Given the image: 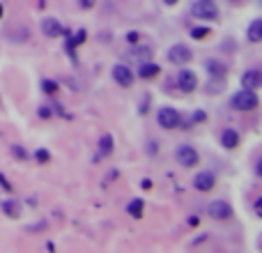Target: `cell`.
I'll list each match as a JSON object with an SVG mask.
<instances>
[{
	"mask_svg": "<svg viewBox=\"0 0 262 253\" xmlns=\"http://www.w3.org/2000/svg\"><path fill=\"white\" fill-rule=\"evenodd\" d=\"M156 122H159L161 129H177L179 122H182V118H179V113L175 109L166 106V109L159 111V115H156Z\"/></svg>",
	"mask_w": 262,
	"mask_h": 253,
	"instance_id": "obj_4",
	"label": "cell"
},
{
	"mask_svg": "<svg viewBox=\"0 0 262 253\" xmlns=\"http://www.w3.org/2000/svg\"><path fill=\"white\" fill-rule=\"evenodd\" d=\"M113 152V138L111 136H104L102 140H99V157H108Z\"/></svg>",
	"mask_w": 262,
	"mask_h": 253,
	"instance_id": "obj_18",
	"label": "cell"
},
{
	"mask_svg": "<svg viewBox=\"0 0 262 253\" xmlns=\"http://www.w3.org/2000/svg\"><path fill=\"white\" fill-rule=\"evenodd\" d=\"M207 214L216 221H223V219H230L233 217V207L228 205L226 200H214V203H209L207 207Z\"/></svg>",
	"mask_w": 262,
	"mask_h": 253,
	"instance_id": "obj_5",
	"label": "cell"
},
{
	"mask_svg": "<svg viewBox=\"0 0 262 253\" xmlns=\"http://www.w3.org/2000/svg\"><path fill=\"white\" fill-rule=\"evenodd\" d=\"M214 184H216V177H214V173H209V170H203V173H198L196 177H193V187L203 193L212 191Z\"/></svg>",
	"mask_w": 262,
	"mask_h": 253,
	"instance_id": "obj_7",
	"label": "cell"
},
{
	"mask_svg": "<svg viewBox=\"0 0 262 253\" xmlns=\"http://www.w3.org/2000/svg\"><path fill=\"white\" fill-rule=\"evenodd\" d=\"M260 83H262L260 69H249V72L242 74V85L246 90H256V88H260Z\"/></svg>",
	"mask_w": 262,
	"mask_h": 253,
	"instance_id": "obj_11",
	"label": "cell"
},
{
	"mask_svg": "<svg viewBox=\"0 0 262 253\" xmlns=\"http://www.w3.org/2000/svg\"><path fill=\"white\" fill-rule=\"evenodd\" d=\"M0 18H2V5H0Z\"/></svg>",
	"mask_w": 262,
	"mask_h": 253,
	"instance_id": "obj_32",
	"label": "cell"
},
{
	"mask_svg": "<svg viewBox=\"0 0 262 253\" xmlns=\"http://www.w3.org/2000/svg\"><path fill=\"white\" fill-rule=\"evenodd\" d=\"M14 154H16L18 159H28V154H25V150H23V147H18V145H16V147H14Z\"/></svg>",
	"mask_w": 262,
	"mask_h": 253,
	"instance_id": "obj_25",
	"label": "cell"
},
{
	"mask_svg": "<svg viewBox=\"0 0 262 253\" xmlns=\"http://www.w3.org/2000/svg\"><path fill=\"white\" fill-rule=\"evenodd\" d=\"M205 67H207V72L214 76V79H223L228 74V67L219 60H205Z\"/></svg>",
	"mask_w": 262,
	"mask_h": 253,
	"instance_id": "obj_13",
	"label": "cell"
},
{
	"mask_svg": "<svg viewBox=\"0 0 262 253\" xmlns=\"http://www.w3.org/2000/svg\"><path fill=\"white\" fill-rule=\"evenodd\" d=\"M78 5L83 7V9H92L97 5V0H78Z\"/></svg>",
	"mask_w": 262,
	"mask_h": 253,
	"instance_id": "obj_23",
	"label": "cell"
},
{
	"mask_svg": "<svg viewBox=\"0 0 262 253\" xmlns=\"http://www.w3.org/2000/svg\"><path fill=\"white\" fill-rule=\"evenodd\" d=\"M127 39H129L131 44H136L138 42V35H136V32H129V35H127Z\"/></svg>",
	"mask_w": 262,
	"mask_h": 253,
	"instance_id": "obj_27",
	"label": "cell"
},
{
	"mask_svg": "<svg viewBox=\"0 0 262 253\" xmlns=\"http://www.w3.org/2000/svg\"><path fill=\"white\" fill-rule=\"evenodd\" d=\"M2 212H5L7 217H12V219H16L18 217V203L16 200H2Z\"/></svg>",
	"mask_w": 262,
	"mask_h": 253,
	"instance_id": "obj_17",
	"label": "cell"
},
{
	"mask_svg": "<svg viewBox=\"0 0 262 253\" xmlns=\"http://www.w3.org/2000/svg\"><path fill=\"white\" fill-rule=\"evenodd\" d=\"M249 42H253V44L262 42V21L260 18H256V21L249 25Z\"/></svg>",
	"mask_w": 262,
	"mask_h": 253,
	"instance_id": "obj_14",
	"label": "cell"
},
{
	"mask_svg": "<svg viewBox=\"0 0 262 253\" xmlns=\"http://www.w3.org/2000/svg\"><path fill=\"white\" fill-rule=\"evenodd\" d=\"M39 28H42V32H44L46 37H60L62 32H65L62 23H60L58 18H53V16L42 18V23H39Z\"/></svg>",
	"mask_w": 262,
	"mask_h": 253,
	"instance_id": "obj_9",
	"label": "cell"
},
{
	"mask_svg": "<svg viewBox=\"0 0 262 253\" xmlns=\"http://www.w3.org/2000/svg\"><path fill=\"white\" fill-rule=\"evenodd\" d=\"M35 159L39 163H46V161H51V152H48V150H37L35 152Z\"/></svg>",
	"mask_w": 262,
	"mask_h": 253,
	"instance_id": "obj_22",
	"label": "cell"
},
{
	"mask_svg": "<svg viewBox=\"0 0 262 253\" xmlns=\"http://www.w3.org/2000/svg\"><path fill=\"white\" fill-rule=\"evenodd\" d=\"M221 145H223L226 150L237 147L239 145V133L235 131V129H223V131H221Z\"/></svg>",
	"mask_w": 262,
	"mask_h": 253,
	"instance_id": "obj_12",
	"label": "cell"
},
{
	"mask_svg": "<svg viewBox=\"0 0 262 253\" xmlns=\"http://www.w3.org/2000/svg\"><path fill=\"white\" fill-rule=\"evenodd\" d=\"M0 184H2L7 191H12V187H9V184H7V180H5V175H0Z\"/></svg>",
	"mask_w": 262,
	"mask_h": 253,
	"instance_id": "obj_28",
	"label": "cell"
},
{
	"mask_svg": "<svg viewBox=\"0 0 262 253\" xmlns=\"http://www.w3.org/2000/svg\"><path fill=\"white\" fill-rule=\"evenodd\" d=\"M133 58H149L152 55V48L149 46H136V51H131Z\"/></svg>",
	"mask_w": 262,
	"mask_h": 253,
	"instance_id": "obj_19",
	"label": "cell"
},
{
	"mask_svg": "<svg viewBox=\"0 0 262 253\" xmlns=\"http://www.w3.org/2000/svg\"><path fill=\"white\" fill-rule=\"evenodd\" d=\"M143 210H145V205H143V200L140 198H133L129 203V207H127V212H129L131 217H136V219L143 217Z\"/></svg>",
	"mask_w": 262,
	"mask_h": 253,
	"instance_id": "obj_16",
	"label": "cell"
},
{
	"mask_svg": "<svg viewBox=\"0 0 262 253\" xmlns=\"http://www.w3.org/2000/svg\"><path fill=\"white\" fill-rule=\"evenodd\" d=\"M233 2H237V0H233Z\"/></svg>",
	"mask_w": 262,
	"mask_h": 253,
	"instance_id": "obj_33",
	"label": "cell"
},
{
	"mask_svg": "<svg viewBox=\"0 0 262 253\" xmlns=\"http://www.w3.org/2000/svg\"><path fill=\"white\" fill-rule=\"evenodd\" d=\"M39 118H51V109H48V106H42V109H39Z\"/></svg>",
	"mask_w": 262,
	"mask_h": 253,
	"instance_id": "obj_26",
	"label": "cell"
},
{
	"mask_svg": "<svg viewBox=\"0 0 262 253\" xmlns=\"http://www.w3.org/2000/svg\"><path fill=\"white\" fill-rule=\"evenodd\" d=\"M163 2H166V5H177L179 0H163Z\"/></svg>",
	"mask_w": 262,
	"mask_h": 253,
	"instance_id": "obj_31",
	"label": "cell"
},
{
	"mask_svg": "<svg viewBox=\"0 0 262 253\" xmlns=\"http://www.w3.org/2000/svg\"><path fill=\"white\" fill-rule=\"evenodd\" d=\"M207 35H209V30H207V28H203V25H200V28H193V30H191V37H193V39H205Z\"/></svg>",
	"mask_w": 262,
	"mask_h": 253,
	"instance_id": "obj_20",
	"label": "cell"
},
{
	"mask_svg": "<svg viewBox=\"0 0 262 253\" xmlns=\"http://www.w3.org/2000/svg\"><path fill=\"white\" fill-rule=\"evenodd\" d=\"M113 79H115V83L122 85V88H131V85H133V72H131L127 65H115Z\"/></svg>",
	"mask_w": 262,
	"mask_h": 253,
	"instance_id": "obj_8",
	"label": "cell"
},
{
	"mask_svg": "<svg viewBox=\"0 0 262 253\" xmlns=\"http://www.w3.org/2000/svg\"><path fill=\"white\" fill-rule=\"evenodd\" d=\"M260 207H262V200H258V203H256V217H260Z\"/></svg>",
	"mask_w": 262,
	"mask_h": 253,
	"instance_id": "obj_30",
	"label": "cell"
},
{
	"mask_svg": "<svg viewBox=\"0 0 262 253\" xmlns=\"http://www.w3.org/2000/svg\"><path fill=\"white\" fill-rule=\"evenodd\" d=\"M191 14L196 18H203V21H212V18L219 16V7L212 2V0H198L191 7Z\"/></svg>",
	"mask_w": 262,
	"mask_h": 253,
	"instance_id": "obj_2",
	"label": "cell"
},
{
	"mask_svg": "<svg viewBox=\"0 0 262 253\" xmlns=\"http://www.w3.org/2000/svg\"><path fill=\"white\" fill-rule=\"evenodd\" d=\"M177 85H179V90L182 92H193L196 90V85H198L196 74L189 72V69H182L179 76H177Z\"/></svg>",
	"mask_w": 262,
	"mask_h": 253,
	"instance_id": "obj_10",
	"label": "cell"
},
{
	"mask_svg": "<svg viewBox=\"0 0 262 253\" xmlns=\"http://www.w3.org/2000/svg\"><path fill=\"white\" fill-rule=\"evenodd\" d=\"M168 60L173 62V65H186L191 60V48L184 46V44H175L168 51Z\"/></svg>",
	"mask_w": 262,
	"mask_h": 253,
	"instance_id": "obj_6",
	"label": "cell"
},
{
	"mask_svg": "<svg viewBox=\"0 0 262 253\" xmlns=\"http://www.w3.org/2000/svg\"><path fill=\"white\" fill-rule=\"evenodd\" d=\"M175 159H177V163L184 166V168H193V166L200 161L196 147H191V145H179L177 152H175Z\"/></svg>",
	"mask_w": 262,
	"mask_h": 253,
	"instance_id": "obj_3",
	"label": "cell"
},
{
	"mask_svg": "<svg viewBox=\"0 0 262 253\" xmlns=\"http://www.w3.org/2000/svg\"><path fill=\"white\" fill-rule=\"evenodd\" d=\"M83 42H85V30H78L74 35V44H83Z\"/></svg>",
	"mask_w": 262,
	"mask_h": 253,
	"instance_id": "obj_24",
	"label": "cell"
},
{
	"mask_svg": "<svg viewBox=\"0 0 262 253\" xmlns=\"http://www.w3.org/2000/svg\"><path fill=\"white\" fill-rule=\"evenodd\" d=\"M140 187H143V189H152V180H143V182H140Z\"/></svg>",
	"mask_w": 262,
	"mask_h": 253,
	"instance_id": "obj_29",
	"label": "cell"
},
{
	"mask_svg": "<svg viewBox=\"0 0 262 253\" xmlns=\"http://www.w3.org/2000/svg\"><path fill=\"white\" fill-rule=\"evenodd\" d=\"M138 74H140V79H154L156 74H159V65L156 62H143Z\"/></svg>",
	"mask_w": 262,
	"mask_h": 253,
	"instance_id": "obj_15",
	"label": "cell"
},
{
	"mask_svg": "<svg viewBox=\"0 0 262 253\" xmlns=\"http://www.w3.org/2000/svg\"><path fill=\"white\" fill-rule=\"evenodd\" d=\"M260 104V99H258L256 90H239L237 95L230 99V106H233L235 111H253Z\"/></svg>",
	"mask_w": 262,
	"mask_h": 253,
	"instance_id": "obj_1",
	"label": "cell"
},
{
	"mask_svg": "<svg viewBox=\"0 0 262 253\" xmlns=\"http://www.w3.org/2000/svg\"><path fill=\"white\" fill-rule=\"evenodd\" d=\"M42 90L48 92V95H53V92H58V83L55 81H42Z\"/></svg>",
	"mask_w": 262,
	"mask_h": 253,
	"instance_id": "obj_21",
	"label": "cell"
}]
</instances>
